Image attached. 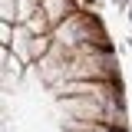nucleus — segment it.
<instances>
[{
    "label": "nucleus",
    "instance_id": "nucleus-1",
    "mask_svg": "<svg viewBox=\"0 0 132 132\" xmlns=\"http://www.w3.org/2000/svg\"><path fill=\"white\" fill-rule=\"evenodd\" d=\"M53 40L69 50H116L99 13H79V10L69 13L60 27H53Z\"/></svg>",
    "mask_w": 132,
    "mask_h": 132
},
{
    "label": "nucleus",
    "instance_id": "nucleus-2",
    "mask_svg": "<svg viewBox=\"0 0 132 132\" xmlns=\"http://www.w3.org/2000/svg\"><path fill=\"white\" fill-rule=\"evenodd\" d=\"M40 7H43V13L50 16V23H53V27H60L69 13H76L73 0H40Z\"/></svg>",
    "mask_w": 132,
    "mask_h": 132
},
{
    "label": "nucleus",
    "instance_id": "nucleus-3",
    "mask_svg": "<svg viewBox=\"0 0 132 132\" xmlns=\"http://www.w3.org/2000/svg\"><path fill=\"white\" fill-rule=\"evenodd\" d=\"M0 20L20 23V0H0Z\"/></svg>",
    "mask_w": 132,
    "mask_h": 132
},
{
    "label": "nucleus",
    "instance_id": "nucleus-4",
    "mask_svg": "<svg viewBox=\"0 0 132 132\" xmlns=\"http://www.w3.org/2000/svg\"><path fill=\"white\" fill-rule=\"evenodd\" d=\"M63 132H122V129H112L106 122H93V126H63Z\"/></svg>",
    "mask_w": 132,
    "mask_h": 132
},
{
    "label": "nucleus",
    "instance_id": "nucleus-5",
    "mask_svg": "<svg viewBox=\"0 0 132 132\" xmlns=\"http://www.w3.org/2000/svg\"><path fill=\"white\" fill-rule=\"evenodd\" d=\"M13 36H16V23L0 20V46H13Z\"/></svg>",
    "mask_w": 132,
    "mask_h": 132
},
{
    "label": "nucleus",
    "instance_id": "nucleus-6",
    "mask_svg": "<svg viewBox=\"0 0 132 132\" xmlns=\"http://www.w3.org/2000/svg\"><path fill=\"white\" fill-rule=\"evenodd\" d=\"M116 7H122V10H126V7H129V0H112Z\"/></svg>",
    "mask_w": 132,
    "mask_h": 132
},
{
    "label": "nucleus",
    "instance_id": "nucleus-7",
    "mask_svg": "<svg viewBox=\"0 0 132 132\" xmlns=\"http://www.w3.org/2000/svg\"><path fill=\"white\" fill-rule=\"evenodd\" d=\"M126 16H129V23H132V0H129V7H126Z\"/></svg>",
    "mask_w": 132,
    "mask_h": 132
},
{
    "label": "nucleus",
    "instance_id": "nucleus-8",
    "mask_svg": "<svg viewBox=\"0 0 132 132\" xmlns=\"http://www.w3.org/2000/svg\"><path fill=\"white\" fill-rule=\"evenodd\" d=\"M73 3H76V0H73Z\"/></svg>",
    "mask_w": 132,
    "mask_h": 132
}]
</instances>
